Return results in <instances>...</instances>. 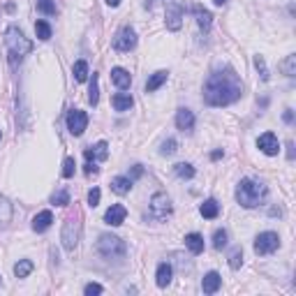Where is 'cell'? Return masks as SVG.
Listing matches in <instances>:
<instances>
[{
    "instance_id": "obj_36",
    "label": "cell",
    "mask_w": 296,
    "mask_h": 296,
    "mask_svg": "<svg viewBox=\"0 0 296 296\" xmlns=\"http://www.w3.org/2000/svg\"><path fill=\"white\" fill-rule=\"evenodd\" d=\"M74 171H76V162H74V157H65V162H63V176H65V178H72Z\"/></svg>"
},
{
    "instance_id": "obj_35",
    "label": "cell",
    "mask_w": 296,
    "mask_h": 296,
    "mask_svg": "<svg viewBox=\"0 0 296 296\" xmlns=\"http://www.w3.org/2000/svg\"><path fill=\"white\" fill-rule=\"evenodd\" d=\"M37 9H40L42 14H56V2L54 0H37Z\"/></svg>"
},
{
    "instance_id": "obj_48",
    "label": "cell",
    "mask_w": 296,
    "mask_h": 296,
    "mask_svg": "<svg viewBox=\"0 0 296 296\" xmlns=\"http://www.w3.org/2000/svg\"><path fill=\"white\" fill-rule=\"evenodd\" d=\"M0 137H2V132H0Z\"/></svg>"
},
{
    "instance_id": "obj_25",
    "label": "cell",
    "mask_w": 296,
    "mask_h": 296,
    "mask_svg": "<svg viewBox=\"0 0 296 296\" xmlns=\"http://www.w3.org/2000/svg\"><path fill=\"white\" fill-rule=\"evenodd\" d=\"M35 264L30 262V259H21V262H16V266H14V276L16 278H28L30 273H33Z\"/></svg>"
},
{
    "instance_id": "obj_45",
    "label": "cell",
    "mask_w": 296,
    "mask_h": 296,
    "mask_svg": "<svg viewBox=\"0 0 296 296\" xmlns=\"http://www.w3.org/2000/svg\"><path fill=\"white\" fill-rule=\"evenodd\" d=\"M222 155H224V153H222V150H213V153H211V157H213V160H220Z\"/></svg>"
},
{
    "instance_id": "obj_39",
    "label": "cell",
    "mask_w": 296,
    "mask_h": 296,
    "mask_svg": "<svg viewBox=\"0 0 296 296\" xmlns=\"http://www.w3.org/2000/svg\"><path fill=\"white\" fill-rule=\"evenodd\" d=\"M100 197H102L100 188H93L90 192H88V206H90V209H95V206L100 204Z\"/></svg>"
},
{
    "instance_id": "obj_10",
    "label": "cell",
    "mask_w": 296,
    "mask_h": 296,
    "mask_svg": "<svg viewBox=\"0 0 296 296\" xmlns=\"http://www.w3.org/2000/svg\"><path fill=\"white\" fill-rule=\"evenodd\" d=\"M183 16H185V7L178 5V2H167V19H164V23H167L169 30H178L183 23Z\"/></svg>"
},
{
    "instance_id": "obj_7",
    "label": "cell",
    "mask_w": 296,
    "mask_h": 296,
    "mask_svg": "<svg viewBox=\"0 0 296 296\" xmlns=\"http://www.w3.org/2000/svg\"><path fill=\"white\" fill-rule=\"evenodd\" d=\"M280 248V236L276 231H264L255 238V252L257 255H273Z\"/></svg>"
},
{
    "instance_id": "obj_30",
    "label": "cell",
    "mask_w": 296,
    "mask_h": 296,
    "mask_svg": "<svg viewBox=\"0 0 296 296\" xmlns=\"http://www.w3.org/2000/svg\"><path fill=\"white\" fill-rule=\"evenodd\" d=\"M35 33H37V37H40L42 42H47V40H51V26H49L47 21H37L35 23Z\"/></svg>"
},
{
    "instance_id": "obj_19",
    "label": "cell",
    "mask_w": 296,
    "mask_h": 296,
    "mask_svg": "<svg viewBox=\"0 0 296 296\" xmlns=\"http://www.w3.org/2000/svg\"><path fill=\"white\" fill-rule=\"evenodd\" d=\"M192 12H195V16H197L199 28H202V30H211V26H213V14H211L209 9H204L202 5H195Z\"/></svg>"
},
{
    "instance_id": "obj_21",
    "label": "cell",
    "mask_w": 296,
    "mask_h": 296,
    "mask_svg": "<svg viewBox=\"0 0 296 296\" xmlns=\"http://www.w3.org/2000/svg\"><path fill=\"white\" fill-rule=\"evenodd\" d=\"M185 245H188V250L192 255H202L204 252V236L192 231V234L185 236Z\"/></svg>"
},
{
    "instance_id": "obj_29",
    "label": "cell",
    "mask_w": 296,
    "mask_h": 296,
    "mask_svg": "<svg viewBox=\"0 0 296 296\" xmlns=\"http://www.w3.org/2000/svg\"><path fill=\"white\" fill-rule=\"evenodd\" d=\"M9 220H12V204L5 197H0V224H7Z\"/></svg>"
},
{
    "instance_id": "obj_17",
    "label": "cell",
    "mask_w": 296,
    "mask_h": 296,
    "mask_svg": "<svg viewBox=\"0 0 296 296\" xmlns=\"http://www.w3.org/2000/svg\"><path fill=\"white\" fill-rule=\"evenodd\" d=\"M111 81H114L121 90H128V88L132 86V76H130L128 70H123V68H114V70H111Z\"/></svg>"
},
{
    "instance_id": "obj_3",
    "label": "cell",
    "mask_w": 296,
    "mask_h": 296,
    "mask_svg": "<svg viewBox=\"0 0 296 296\" xmlns=\"http://www.w3.org/2000/svg\"><path fill=\"white\" fill-rule=\"evenodd\" d=\"M5 47H7V56H9V65L16 68L23 61V56L33 51V42L28 40L16 26H9L5 30Z\"/></svg>"
},
{
    "instance_id": "obj_1",
    "label": "cell",
    "mask_w": 296,
    "mask_h": 296,
    "mask_svg": "<svg viewBox=\"0 0 296 296\" xmlns=\"http://www.w3.org/2000/svg\"><path fill=\"white\" fill-rule=\"evenodd\" d=\"M241 95H243V83L231 68L216 70L204 83V100L211 107L234 104L236 100H241Z\"/></svg>"
},
{
    "instance_id": "obj_13",
    "label": "cell",
    "mask_w": 296,
    "mask_h": 296,
    "mask_svg": "<svg viewBox=\"0 0 296 296\" xmlns=\"http://www.w3.org/2000/svg\"><path fill=\"white\" fill-rule=\"evenodd\" d=\"M83 155H86V160H88V162L107 160V157H109V144H107V142H97L95 146L86 148V150H83Z\"/></svg>"
},
{
    "instance_id": "obj_6",
    "label": "cell",
    "mask_w": 296,
    "mask_h": 296,
    "mask_svg": "<svg viewBox=\"0 0 296 296\" xmlns=\"http://www.w3.org/2000/svg\"><path fill=\"white\" fill-rule=\"evenodd\" d=\"M150 216L155 220H167L171 216V199L167 197V192H155L150 197Z\"/></svg>"
},
{
    "instance_id": "obj_9",
    "label": "cell",
    "mask_w": 296,
    "mask_h": 296,
    "mask_svg": "<svg viewBox=\"0 0 296 296\" xmlns=\"http://www.w3.org/2000/svg\"><path fill=\"white\" fill-rule=\"evenodd\" d=\"M88 128V114L81 111V109H70L68 111V130L70 135L74 137H81Z\"/></svg>"
},
{
    "instance_id": "obj_24",
    "label": "cell",
    "mask_w": 296,
    "mask_h": 296,
    "mask_svg": "<svg viewBox=\"0 0 296 296\" xmlns=\"http://www.w3.org/2000/svg\"><path fill=\"white\" fill-rule=\"evenodd\" d=\"M167 76H169V72H164V70H160V72H155V74H150V79L146 81V93H155L157 88L167 81Z\"/></svg>"
},
{
    "instance_id": "obj_34",
    "label": "cell",
    "mask_w": 296,
    "mask_h": 296,
    "mask_svg": "<svg viewBox=\"0 0 296 296\" xmlns=\"http://www.w3.org/2000/svg\"><path fill=\"white\" fill-rule=\"evenodd\" d=\"M224 245H227V231H224V229H218L216 234H213V248L222 250Z\"/></svg>"
},
{
    "instance_id": "obj_22",
    "label": "cell",
    "mask_w": 296,
    "mask_h": 296,
    "mask_svg": "<svg viewBox=\"0 0 296 296\" xmlns=\"http://www.w3.org/2000/svg\"><path fill=\"white\" fill-rule=\"evenodd\" d=\"M111 190H114L116 195H128L130 190H132V178L130 176H116L114 181H111Z\"/></svg>"
},
{
    "instance_id": "obj_8",
    "label": "cell",
    "mask_w": 296,
    "mask_h": 296,
    "mask_svg": "<svg viewBox=\"0 0 296 296\" xmlns=\"http://www.w3.org/2000/svg\"><path fill=\"white\" fill-rule=\"evenodd\" d=\"M137 47V33H135V28H121L118 33H116L114 37V49L116 51H121V54H130L132 49Z\"/></svg>"
},
{
    "instance_id": "obj_32",
    "label": "cell",
    "mask_w": 296,
    "mask_h": 296,
    "mask_svg": "<svg viewBox=\"0 0 296 296\" xmlns=\"http://www.w3.org/2000/svg\"><path fill=\"white\" fill-rule=\"evenodd\" d=\"M241 264H243V250L241 248H234L231 252H229V266L234 271L241 269Z\"/></svg>"
},
{
    "instance_id": "obj_31",
    "label": "cell",
    "mask_w": 296,
    "mask_h": 296,
    "mask_svg": "<svg viewBox=\"0 0 296 296\" xmlns=\"http://www.w3.org/2000/svg\"><path fill=\"white\" fill-rule=\"evenodd\" d=\"M280 70H283V74H287V76H296V56H287L283 63H280Z\"/></svg>"
},
{
    "instance_id": "obj_20",
    "label": "cell",
    "mask_w": 296,
    "mask_h": 296,
    "mask_svg": "<svg viewBox=\"0 0 296 296\" xmlns=\"http://www.w3.org/2000/svg\"><path fill=\"white\" fill-rule=\"evenodd\" d=\"M111 104H114L116 111H130V107L135 104V100H132L130 93H118L111 97Z\"/></svg>"
},
{
    "instance_id": "obj_41",
    "label": "cell",
    "mask_w": 296,
    "mask_h": 296,
    "mask_svg": "<svg viewBox=\"0 0 296 296\" xmlns=\"http://www.w3.org/2000/svg\"><path fill=\"white\" fill-rule=\"evenodd\" d=\"M142 174H144V167H142V164H135V169H132V176H130V178L135 181V178H139Z\"/></svg>"
},
{
    "instance_id": "obj_26",
    "label": "cell",
    "mask_w": 296,
    "mask_h": 296,
    "mask_svg": "<svg viewBox=\"0 0 296 296\" xmlns=\"http://www.w3.org/2000/svg\"><path fill=\"white\" fill-rule=\"evenodd\" d=\"M72 74H74V81H79V83H83V81L88 79V63L86 61H76L72 68Z\"/></svg>"
},
{
    "instance_id": "obj_18",
    "label": "cell",
    "mask_w": 296,
    "mask_h": 296,
    "mask_svg": "<svg viewBox=\"0 0 296 296\" xmlns=\"http://www.w3.org/2000/svg\"><path fill=\"white\" fill-rule=\"evenodd\" d=\"M171 276H174V271H171V266H169L167 262H162L160 266H157V271H155V283H157V287H167L169 283H171Z\"/></svg>"
},
{
    "instance_id": "obj_37",
    "label": "cell",
    "mask_w": 296,
    "mask_h": 296,
    "mask_svg": "<svg viewBox=\"0 0 296 296\" xmlns=\"http://www.w3.org/2000/svg\"><path fill=\"white\" fill-rule=\"evenodd\" d=\"M176 150H178V144H176V139H167V142H162V146H160V153L162 155H174Z\"/></svg>"
},
{
    "instance_id": "obj_27",
    "label": "cell",
    "mask_w": 296,
    "mask_h": 296,
    "mask_svg": "<svg viewBox=\"0 0 296 296\" xmlns=\"http://www.w3.org/2000/svg\"><path fill=\"white\" fill-rule=\"evenodd\" d=\"M174 171H176V176H178V178H185V181L195 178V167H192V164H188V162H178V164L174 167Z\"/></svg>"
},
{
    "instance_id": "obj_5",
    "label": "cell",
    "mask_w": 296,
    "mask_h": 296,
    "mask_svg": "<svg viewBox=\"0 0 296 296\" xmlns=\"http://www.w3.org/2000/svg\"><path fill=\"white\" fill-rule=\"evenodd\" d=\"M79 234H81L79 218H68L65 224H63V231H61V241H63V245H65V250L72 252V250L79 245Z\"/></svg>"
},
{
    "instance_id": "obj_14",
    "label": "cell",
    "mask_w": 296,
    "mask_h": 296,
    "mask_svg": "<svg viewBox=\"0 0 296 296\" xmlns=\"http://www.w3.org/2000/svg\"><path fill=\"white\" fill-rule=\"evenodd\" d=\"M176 128L181 132H192L195 130V114L190 109H178L176 114Z\"/></svg>"
},
{
    "instance_id": "obj_46",
    "label": "cell",
    "mask_w": 296,
    "mask_h": 296,
    "mask_svg": "<svg viewBox=\"0 0 296 296\" xmlns=\"http://www.w3.org/2000/svg\"><path fill=\"white\" fill-rule=\"evenodd\" d=\"M107 5L109 7H118V5H121V0H107Z\"/></svg>"
},
{
    "instance_id": "obj_44",
    "label": "cell",
    "mask_w": 296,
    "mask_h": 296,
    "mask_svg": "<svg viewBox=\"0 0 296 296\" xmlns=\"http://www.w3.org/2000/svg\"><path fill=\"white\" fill-rule=\"evenodd\" d=\"M287 148H290V150H287V157H290V160H294V144H287Z\"/></svg>"
},
{
    "instance_id": "obj_38",
    "label": "cell",
    "mask_w": 296,
    "mask_h": 296,
    "mask_svg": "<svg viewBox=\"0 0 296 296\" xmlns=\"http://www.w3.org/2000/svg\"><path fill=\"white\" fill-rule=\"evenodd\" d=\"M255 68L262 74L264 81H269V70H266V63H264V56H255Z\"/></svg>"
},
{
    "instance_id": "obj_47",
    "label": "cell",
    "mask_w": 296,
    "mask_h": 296,
    "mask_svg": "<svg viewBox=\"0 0 296 296\" xmlns=\"http://www.w3.org/2000/svg\"><path fill=\"white\" fill-rule=\"evenodd\" d=\"M213 2H216V5H224V2H227V0H213Z\"/></svg>"
},
{
    "instance_id": "obj_16",
    "label": "cell",
    "mask_w": 296,
    "mask_h": 296,
    "mask_svg": "<svg viewBox=\"0 0 296 296\" xmlns=\"http://www.w3.org/2000/svg\"><path fill=\"white\" fill-rule=\"evenodd\" d=\"M220 285H222V278L218 271H211V273H206L202 280V290L204 294H216L218 290H220Z\"/></svg>"
},
{
    "instance_id": "obj_28",
    "label": "cell",
    "mask_w": 296,
    "mask_h": 296,
    "mask_svg": "<svg viewBox=\"0 0 296 296\" xmlns=\"http://www.w3.org/2000/svg\"><path fill=\"white\" fill-rule=\"evenodd\" d=\"M88 102L97 107V102H100V86H97V74H93V79H90V86H88Z\"/></svg>"
},
{
    "instance_id": "obj_2",
    "label": "cell",
    "mask_w": 296,
    "mask_h": 296,
    "mask_svg": "<svg viewBox=\"0 0 296 296\" xmlns=\"http://www.w3.org/2000/svg\"><path fill=\"white\" fill-rule=\"evenodd\" d=\"M266 197H269V188L262 181L243 178L236 185V202L241 204L243 209H257V206H262L266 202Z\"/></svg>"
},
{
    "instance_id": "obj_11",
    "label": "cell",
    "mask_w": 296,
    "mask_h": 296,
    "mask_svg": "<svg viewBox=\"0 0 296 296\" xmlns=\"http://www.w3.org/2000/svg\"><path fill=\"white\" fill-rule=\"evenodd\" d=\"M128 218V209L123 206V204H114V206H109V211L104 213V222L111 224V227H121L123 222Z\"/></svg>"
},
{
    "instance_id": "obj_49",
    "label": "cell",
    "mask_w": 296,
    "mask_h": 296,
    "mask_svg": "<svg viewBox=\"0 0 296 296\" xmlns=\"http://www.w3.org/2000/svg\"><path fill=\"white\" fill-rule=\"evenodd\" d=\"M0 283H2V280H0Z\"/></svg>"
},
{
    "instance_id": "obj_12",
    "label": "cell",
    "mask_w": 296,
    "mask_h": 296,
    "mask_svg": "<svg viewBox=\"0 0 296 296\" xmlns=\"http://www.w3.org/2000/svg\"><path fill=\"white\" fill-rule=\"evenodd\" d=\"M257 146H259V150H262L264 155H278V150H280L278 137L273 135V132H264V135L257 139Z\"/></svg>"
},
{
    "instance_id": "obj_40",
    "label": "cell",
    "mask_w": 296,
    "mask_h": 296,
    "mask_svg": "<svg viewBox=\"0 0 296 296\" xmlns=\"http://www.w3.org/2000/svg\"><path fill=\"white\" fill-rule=\"evenodd\" d=\"M102 285H97V283H90V285H86V287H83V294L86 296H93V294H102Z\"/></svg>"
},
{
    "instance_id": "obj_4",
    "label": "cell",
    "mask_w": 296,
    "mask_h": 296,
    "mask_svg": "<svg viewBox=\"0 0 296 296\" xmlns=\"http://www.w3.org/2000/svg\"><path fill=\"white\" fill-rule=\"evenodd\" d=\"M97 252H100L104 259H109V262H121V259H125V255H128V245H125V241L118 238V236L102 234L100 241H97Z\"/></svg>"
},
{
    "instance_id": "obj_33",
    "label": "cell",
    "mask_w": 296,
    "mask_h": 296,
    "mask_svg": "<svg viewBox=\"0 0 296 296\" xmlns=\"http://www.w3.org/2000/svg\"><path fill=\"white\" fill-rule=\"evenodd\" d=\"M51 204H56V206H68L70 204L68 190H58V192H54V195H51Z\"/></svg>"
},
{
    "instance_id": "obj_15",
    "label": "cell",
    "mask_w": 296,
    "mask_h": 296,
    "mask_svg": "<svg viewBox=\"0 0 296 296\" xmlns=\"http://www.w3.org/2000/svg\"><path fill=\"white\" fill-rule=\"evenodd\" d=\"M51 224H54V213H51V211H40V213L33 218V229L37 234L47 231Z\"/></svg>"
},
{
    "instance_id": "obj_43",
    "label": "cell",
    "mask_w": 296,
    "mask_h": 296,
    "mask_svg": "<svg viewBox=\"0 0 296 296\" xmlns=\"http://www.w3.org/2000/svg\"><path fill=\"white\" fill-rule=\"evenodd\" d=\"M283 118H285V123H292V121H294V114H292L290 109H287V111H285V116H283Z\"/></svg>"
},
{
    "instance_id": "obj_23",
    "label": "cell",
    "mask_w": 296,
    "mask_h": 296,
    "mask_svg": "<svg viewBox=\"0 0 296 296\" xmlns=\"http://www.w3.org/2000/svg\"><path fill=\"white\" fill-rule=\"evenodd\" d=\"M199 213H202V216L206 218V220H216V218L220 216V206H218L216 199H206V202L202 204Z\"/></svg>"
},
{
    "instance_id": "obj_42",
    "label": "cell",
    "mask_w": 296,
    "mask_h": 296,
    "mask_svg": "<svg viewBox=\"0 0 296 296\" xmlns=\"http://www.w3.org/2000/svg\"><path fill=\"white\" fill-rule=\"evenodd\" d=\"M88 176L90 174H97V167H95V162H86V169H83Z\"/></svg>"
}]
</instances>
